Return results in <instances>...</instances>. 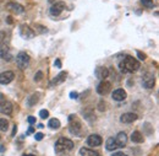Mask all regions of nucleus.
I'll list each match as a JSON object with an SVG mask.
<instances>
[{
	"label": "nucleus",
	"mask_w": 159,
	"mask_h": 156,
	"mask_svg": "<svg viewBox=\"0 0 159 156\" xmlns=\"http://www.w3.org/2000/svg\"><path fill=\"white\" fill-rule=\"evenodd\" d=\"M113 156H127L126 155V154H124V153H114V154H113Z\"/></svg>",
	"instance_id": "obj_35"
},
{
	"label": "nucleus",
	"mask_w": 159,
	"mask_h": 156,
	"mask_svg": "<svg viewBox=\"0 0 159 156\" xmlns=\"http://www.w3.org/2000/svg\"><path fill=\"white\" fill-rule=\"evenodd\" d=\"M7 128H9V122H7V119L1 118V119H0V130L6 132V130H7Z\"/></svg>",
	"instance_id": "obj_24"
},
{
	"label": "nucleus",
	"mask_w": 159,
	"mask_h": 156,
	"mask_svg": "<svg viewBox=\"0 0 159 156\" xmlns=\"http://www.w3.org/2000/svg\"><path fill=\"white\" fill-rule=\"evenodd\" d=\"M131 140H132V143H136V144H141V143H143V137H142V134L139 133V132H134L132 134H131Z\"/></svg>",
	"instance_id": "obj_21"
},
{
	"label": "nucleus",
	"mask_w": 159,
	"mask_h": 156,
	"mask_svg": "<svg viewBox=\"0 0 159 156\" xmlns=\"http://www.w3.org/2000/svg\"><path fill=\"white\" fill-rule=\"evenodd\" d=\"M36 28H39L40 33H45V32H47V28H45V27H43V26H39V25H36Z\"/></svg>",
	"instance_id": "obj_29"
},
{
	"label": "nucleus",
	"mask_w": 159,
	"mask_h": 156,
	"mask_svg": "<svg viewBox=\"0 0 159 156\" xmlns=\"http://www.w3.org/2000/svg\"><path fill=\"white\" fill-rule=\"evenodd\" d=\"M16 130H17V127L15 125V127H14V130H12V135H15V133H16Z\"/></svg>",
	"instance_id": "obj_37"
},
{
	"label": "nucleus",
	"mask_w": 159,
	"mask_h": 156,
	"mask_svg": "<svg viewBox=\"0 0 159 156\" xmlns=\"http://www.w3.org/2000/svg\"><path fill=\"white\" fill-rule=\"evenodd\" d=\"M7 23H9V25L12 23V17H11V16H7Z\"/></svg>",
	"instance_id": "obj_36"
},
{
	"label": "nucleus",
	"mask_w": 159,
	"mask_h": 156,
	"mask_svg": "<svg viewBox=\"0 0 159 156\" xmlns=\"http://www.w3.org/2000/svg\"><path fill=\"white\" fill-rule=\"evenodd\" d=\"M102 143H103V140H102L100 135H98V134H92V135H89V137L87 138V144L89 146L96 148V146L102 145Z\"/></svg>",
	"instance_id": "obj_8"
},
{
	"label": "nucleus",
	"mask_w": 159,
	"mask_h": 156,
	"mask_svg": "<svg viewBox=\"0 0 159 156\" xmlns=\"http://www.w3.org/2000/svg\"><path fill=\"white\" fill-rule=\"evenodd\" d=\"M54 65H55V66H57V68H61V61H60V59H57V60H55V63H54Z\"/></svg>",
	"instance_id": "obj_33"
},
{
	"label": "nucleus",
	"mask_w": 159,
	"mask_h": 156,
	"mask_svg": "<svg viewBox=\"0 0 159 156\" xmlns=\"http://www.w3.org/2000/svg\"><path fill=\"white\" fill-rule=\"evenodd\" d=\"M12 105H11V102H9V101H2L1 103H0V112L1 113H4V115H11L12 113Z\"/></svg>",
	"instance_id": "obj_13"
},
{
	"label": "nucleus",
	"mask_w": 159,
	"mask_h": 156,
	"mask_svg": "<svg viewBox=\"0 0 159 156\" xmlns=\"http://www.w3.org/2000/svg\"><path fill=\"white\" fill-rule=\"evenodd\" d=\"M60 125H61V123H60L59 119H57V118L50 119V120H49V123H48V127H49V128H52V129H59Z\"/></svg>",
	"instance_id": "obj_22"
},
{
	"label": "nucleus",
	"mask_w": 159,
	"mask_h": 156,
	"mask_svg": "<svg viewBox=\"0 0 159 156\" xmlns=\"http://www.w3.org/2000/svg\"><path fill=\"white\" fill-rule=\"evenodd\" d=\"M6 9L10 10V11H14V12H16V14H22V12L25 11L23 6L20 5V4H17V2H15V1L7 2V4H6Z\"/></svg>",
	"instance_id": "obj_11"
},
{
	"label": "nucleus",
	"mask_w": 159,
	"mask_h": 156,
	"mask_svg": "<svg viewBox=\"0 0 159 156\" xmlns=\"http://www.w3.org/2000/svg\"><path fill=\"white\" fill-rule=\"evenodd\" d=\"M4 150H5V149H4V146L1 145V146H0V151H1V153H4Z\"/></svg>",
	"instance_id": "obj_38"
},
{
	"label": "nucleus",
	"mask_w": 159,
	"mask_h": 156,
	"mask_svg": "<svg viewBox=\"0 0 159 156\" xmlns=\"http://www.w3.org/2000/svg\"><path fill=\"white\" fill-rule=\"evenodd\" d=\"M39 116L42 119H45V118L49 117V112H48L47 110H42V111L39 112Z\"/></svg>",
	"instance_id": "obj_26"
},
{
	"label": "nucleus",
	"mask_w": 159,
	"mask_h": 156,
	"mask_svg": "<svg viewBox=\"0 0 159 156\" xmlns=\"http://www.w3.org/2000/svg\"><path fill=\"white\" fill-rule=\"evenodd\" d=\"M139 66H141V64H139V60L135 59L134 57H131V56H126L119 64L120 71L124 73V74H126V73H135V71L139 70Z\"/></svg>",
	"instance_id": "obj_1"
},
{
	"label": "nucleus",
	"mask_w": 159,
	"mask_h": 156,
	"mask_svg": "<svg viewBox=\"0 0 159 156\" xmlns=\"http://www.w3.org/2000/svg\"><path fill=\"white\" fill-rule=\"evenodd\" d=\"M137 56H139V58L141 60H144L146 59V54H143V53H141V52H137Z\"/></svg>",
	"instance_id": "obj_32"
},
{
	"label": "nucleus",
	"mask_w": 159,
	"mask_h": 156,
	"mask_svg": "<svg viewBox=\"0 0 159 156\" xmlns=\"http://www.w3.org/2000/svg\"><path fill=\"white\" fill-rule=\"evenodd\" d=\"M105 148L108 151H115L118 149V145L115 143V139L114 138H109L107 141H105Z\"/></svg>",
	"instance_id": "obj_19"
},
{
	"label": "nucleus",
	"mask_w": 159,
	"mask_h": 156,
	"mask_svg": "<svg viewBox=\"0 0 159 156\" xmlns=\"http://www.w3.org/2000/svg\"><path fill=\"white\" fill-rule=\"evenodd\" d=\"M115 143H116L118 148H124L127 144V135L124 132H120L115 138Z\"/></svg>",
	"instance_id": "obj_15"
},
{
	"label": "nucleus",
	"mask_w": 159,
	"mask_h": 156,
	"mask_svg": "<svg viewBox=\"0 0 159 156\" xmlns=\"http://www.w3.org/2000/svg\"><path fill=\"white\" fill-rule=\"evenodd\" d=\"M72 148H74L72 140L66 139V138H60L55 143V148L54 149H55L57 154H61V153H65V151H70Z\"/></svg>",
	"instance_id": "obj_2"
},
{
	"label": "nucleus",
	"mask_w": 159,
	"mask_h": 156,
	"mask_svg": "<svg viewBox=\"0 0 159 156\" xmlns=\"http://www.w3.org/2000/svg\"><path fill=\"white\" fill-rule=\"evenodd\" d=\"M66 78H67V73L66 71H61V73H59L55 78L53 79L52 85H60V84H62L66 80Z\"/></svg>",
	"instance_id": "obj_18"
},
{
	"label": "nucleus",
	"mask_w": 159,
	"mask_h": 156,
	"mask_svg": "<svg viewBox=\"0 0 159 156\" xmlns=\"http://www.w3.org/2000/svg\"><path fill=\"white\" fill-rule=\"evenodd\" d=\"M15 78V74L12 71H4L0 74V85H7Z\"/></svg>",
	"instance_id": "obj_7"
},
{
	"label": "nucleus",
	"mask_w": 159,
	"mask_h": 156,
	"mask_svg": "<svg viewBox=\"0 0 159 156\" xmlns=\"http://www.w3.org/2000/svg\"><path fill=\"white\" fill-rule=\"evenodd\" d=\"M70 97H71V98H77V97H79V94H77V92H71V94H70Z\"/></svg>",
	"instance_id": "obj_34"
},
{
	"label": "nucleus",
	"mask_w": 159,
	"mask_h": 156,
	"mask_svg": "<svg viewBox=\"0 0 159 156\" xmlns=\"http://www.w3.org/2000/svg\"><path fill=\"white\" fill-rule=\"evenodd\" d=\"M80 155L81 156H100L97 151L92 150V149H88V148H82L80 149Z\"/></svg>",
	"instance_id": "obj_20"
},
{
	"label": "nucleus",
	"mask_w": 159,
	"mask_h": 156,
	"mask_svg": "<svg viewBox=\"0 0 159 156\" xmlns=\"http://www.w3.org/2000/svg\"><path fill=\"white\" fill-rule=\"evenodd\" d=\"M39 100V94H33L31 97L28 98V105L30 106H34Z\"/></svg>",
	"instance_id": "obj_23"
},
{
	"label": "nucleus",
	"mask_w": 159,
	"mask_h": 156,
	"mask_svg": "<svg viewBox=\"0 0 159 156\" xmlns=\"http://www.w3.org/2000/svg\"><path fill=\"white\" fill-rule=\"evenodd\" d=\"M137 118H139V116H137L136 113L129 112V113H124V115H121V117H120V120H121L122 123H126V124H129V123H132V122H135Z\"/></svg>",
	"instance_id": "obj_12"
},
{
	"label": "nucleus",
	"mask_w": 159,
	"mask_h": 156,
	"mask_svg": "<svg viewBox=\"0 0 159 156\" xmlns=\"http://www.w3.org/2000/svg\"><path fill=\"white\" fill-rule=\"evenodd\" d=\"M25 156H36V155H31V154H30V155H25Z\"/></svg>",
	"instance_id": "obj_39"
},
{
	"label": "nucleus",
	"mask_w": 159,
	"mask_h": 156,
	"mask_svg": "<svg viewBox=\"0 0 159 156\" xmlns=\"http://www.w3.org/2000/svg\"><path fill=\"white\" fill-rule=\"evenodd\" d=\"M30 61H31V58H30V56H28L26 52H20V53L17 54V57H16V63H17V65H19L20 69H26V68H28Z\"/></svg>",
	"instance_id": "obj_3"
},
{
	"label": "nucleus",
	"mask_w": 159,
	"mask_h": 156,
	"mask_svg": "<svg viewBox=\"0 0 159 156\" xmlns=\"http://www.w3.org/2000/svg\"><path fill=\"white\" fill-rule=\"evenodd\" d=\"M34 132H36V130H34V128H33V127H30V128H28V130H27V133H26V134H27V135H30V134H33V133H34Z\"/></svg>",
	"instance_id": "obj_31"
},
{
	"label": "nucleus",
	"mask_w": 159,
	"mask_h": 156,
	"mask_svg": "<svg viewBox=\"0 0 159 156\" xmlns=\"http://www.w3.org/2000/svg\"><path fill=\"white\" fill-rule=\"evenodd\" d=\"M42 79H43V73H42V71H38V73L34 75V80L38 82V81H40Z\"/></svg>",
	"instance_id": "obj_27"
},
{
	"label": "nucleus",
	"mask_w": 159,
	"mask_h": 156,
	"mask_svg": "<svg viewBox=\"0 0 159 156\" xmlns=\"http://www.w3.org/2000/svg\"><path fill=\"white\" fill-rule=\"evenodd\" d=\"M126 97H127V94H126V91H125L124 89H116V90L113 92V100H115V101H118V102L124 101Z\"/></svg>",
	"instance_id": "obj_14"
},
{
	"label": "nucleus",
	"mask_w": 159,
	"mask_h": 156,
	"mask_svg": "<svg viewBox=\"0 0 159 156\" xmlns=\"http://www.w3.org/2000/svg\"><path fill=\"white\" fill-rule=\"evenodd\" d=\"M154 84H156V80H154V76H153L152 74H146V75L143 76V80H142L143 87H146V89H152V87L154 86Z\"/></svg>",
	"instance_id": "obj_9"
},
{
	"label": "nucleus",
	"mask_w": 159,
	"mask_h": 156,
	"mask_svg": "<svg viewBox=\"0 0 159 156\" xmlns=\"http://www.w3.org/2000/svg\"><path fill=\"white\" fill-rule=\"evenodd\" d=\"M0 57L4 59V60H6V61H10L12 59V54H11L9 47H6L5 44L0 48Z\"/></svg>",
	"instance_id": "obj_17"
},
{
	"label": "nucleus",
	"mask_w": 159,
	"mask_h": 156,
	"mask_svg": "<svg viewBox=\"0 0 159 156\" xmlns=\"http://www.w3.org/2000/svg\"><path fill=\"white\" fill-rule=\"evenodd\" d=\"M43 137H44L43 133H36V134H34V139H36L37 141H40V140L43 139Z\"/></svg>",
	"instance_id": "obj_28"
},
{
	"label": "nucleus",
	"mask_w": 159,
	"mask_h": 156,
	"mask_svg": "<svg viewBox=\"0 0 159 156\" xmlns=\"http://www.w3.org/2000/svg\"><path fill=\"white\" fill-rule=\"evenodd\" d=\"M20 33L23 38H33L34 35H36V32H34L28 25H21Z\"/></svg>",
	"instance_id": "obj_6"
},
{
	"label": "nucleus",
	"mask_w": 159,
	"mask_h": 156,
	"mask_svg": "<svg viewBox=\"0 0 159 156\" xmlns=\"http://www.w3.org/2000/svg\"><path fill=\"white\" fill-rule=\"evenodd\" d=\"M69 129H70V133H71V134H74V135H80V133H81V123H80L79 120H76V118H75V120H74V119L70 120V127H69Z\"/></svg>",
	"instance_id": "obj_10"
},
{
	"label": "nucleus",
	"mask_w": 159,
	"mask_h": 156,
	"mask_svg": "<svg viewBox=\"0 0 159 156\" xmlns=\"http://www.w3.org/2000/svg\"><path fill=\"white\" fill-rule=\"evenodd\" d=\"M96 76L99 79V80H105V79L109 76V70L105 66H98L96 69Z\"/></svg>",
	"instance_id": "obj_16"
},
{
	"label": "nucleus",
	"mask_w": 159,
	"mask_h": 156,
	"mask_svg": "<svg viewBox=\"0 0 159 156\" xmlns=\"http://www.w3.org/2000/svg\"><path fill=\"white\" fill-rule=\"evenodd\" d=\"M110 90H111V84L109 81H105V80H103L99 85L97 86V92L99 95H102V96L108 95L110 92Z\"/></svg>",
	"instance_id": "obj_4"
},
{
	"label": "nucleus",
	"mask_w": 159,
	"mask_h": 156,
	"mask_svg": "<svg viewBox=\"0 0 159 156\" xmlns=\"http://www.w3.org/2000/svg\"><path fill=\"white\" fill-rule=\"evenodd\" d=\"M141 2H142L143 6H146V7H148V9H152V7L154 6L153 0H141Z\"/></svg>",
	"instance_id": "obj_25"
},
{
	"label": "nucleus",
	"mask_w": 159,
	"mask_h": 156,
	"mask_svg": "<svg viewBox=\"0 0 159 156\" xmlns=\"http://www.w3.org/2000/svg\"><path fill=\"white\" fill-rule=\"evenodd\" d=\"M64 9H65V2H64V1H57V2L53 4L52 7H50V15L58 16V15H60V14L64 11Z\"/></svg>",
	"instance_id": "obj_5"
},
{
	"label": "nucleus",
	"mask_w": 159,
	"mask_h": 156,
	"mask_svg": "<svg viewBox=\"0 0 159 156\" xmlns=\"http://www.w3.org/2000/svg\"><path fill=\"white\" fill-rule=\"evenodd\" d=\"M27 120H28V123H30V124H34V123H36V118L33 117V116H30Z\"/></svg>",
	"instance_id": "obj_30"
}]
</instances>
